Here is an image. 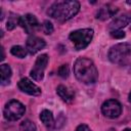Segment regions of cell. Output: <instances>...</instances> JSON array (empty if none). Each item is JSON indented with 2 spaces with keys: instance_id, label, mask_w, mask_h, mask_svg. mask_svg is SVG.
Instances as JSON below:
<instances>
[{
  "instance_id": "obj_4",
  "label": "cell",
  "mask_w": 131,
  "mask_h": 131,
  "mask_svg": "<svg viewBox=\"0 0 131 131\" xmlns=\"http://www.w3.org/2000/svg\"><path fill=\"white\" fill-rule=\"evenodd\" d=\"M131 53V45L128 43H119L111 47L108 58L114 63H123Z\"/></svg>"
},
{
  "instance_id": "obj_21",
  "label": "cell",
  "mask_w": 131,
  "mask_h": 131,
  "mask_svg": "<svg viewBox=\"0 0 131 131\" xmlns=\"http://www.w3.org/2000/svg\"><path fill=\"white\" fill-rule=\"evenodd\" d=\"M111 36L113 38H116V39H122L125 37V33L123 31H120V30H117V31H112L111 32Z\"/></svg>"
},
{
  "instance_id": "obj_25",
  "label": "cell",
  "mask_w": 131,
  "mask_h": 131,
  "mask_svg": "<svg viewBox=\"0 0 131 131\" xmlns=\"http://www.w3.org/2000/svg\"><path fill=\"white\" fill-rule=\"evenodd\" d=\"M124 131H131V129H129V128H127V129H125Z\"/></svg>"
},
{
  "instance_id": "obj_17",
  "label": "cell",
  "mask_w": 131,
  "mask_h": 131,
  "mask_svg": "<svg viewBox=\"0 0 131 131\" xmlns=\"http://www.w3.org/2000/svg\"><path fill=\"white\" fill-rule=\"evenodd\" d=\"M10 52H11L12 55H14L18 58H24V57H26V55L28 53V50H27V48H24L20 45H14V46L11 47Z\"/></svg>"
},
{
  "instance_id": "obj_23",
  "label": "cell",
  "mask_w": 131,
  "mask_h": 131,
  "mask_svg": "<svg viewBox=\"0 0 131 131\" xmlns=\"http://www.w3.org/2000/svg\"><path fill=\"white\" fill-rule=\"evenodd\" d=\"M5 58V54H4V49L3 47H1V60H3Z\"/></svg>"
},
{
  "instance_id": "obj_13",
  "label": "cell",
  "mask_w": 131,
  "mask_h": 131,
  "mask_svg": "<svg viewBox=\"0 0 131 131\" xmlns=\"http://www.w3.org/2000/svg\"><path fill=\"white\" fill-rule=\"evenodd\" d=\"M40 120L42 121V123L45 125L46 128L48 129H53L54 128V118L53 115L50 111L48 110H43L40 114Z\"/></svg>"
},
{
  "instance_id": "obj_10",
  "label": "cell",
  "mask_w": 131,
  "mask_h": 131,
  "mask_svg": "<svg viewBox=\"0 0 131 131\" xmlns=\"http://www.w3.org/2000/svg\"><path fill=\"white\" fill-rule=\"evenodd\" d=\"M45 45H46V43L42 38L37 37V36H31L27 40V47L26 48H27L29 53L35 54L38 51H40L41 49H43L45 47Z\"/></svg>"
},
{
  "instance_id": "obj_1",
  "label": "cell",
  "mask_w": 131,
  "mask_h": 131,
  "mask_svg": "<svg viewBox=\"0 0 131 131\" xmlns=\"http://www.w3.org/2000/svg\"><path fill=\"white\" fill-rule=\"evenodd\" d=\"M80 9V3L75 0L54 2L47 10V14L57 20H68L74 17Z\"/></svg>"
},
{
  "instance_id": "obj_6",
  "label": "cell",
  "mask_w": 131,
  "mask_h": 131,
  "mask_svg": "<svg viewBox=\"0 0 131 131\" xmlns=\"http://www.w3.org/2000/svg\"><path fill=\"white\" fill-rule=\"evenodd\" d=\"M101 112L105 117L111 118V119H115V118H118L121 115L122 106H121V103L118 100L108 99V100H106L102 103Z\"/></svg>"
},
{
  "instance_id": "obj_8",
  "label": "cell",
  "mask_w": 131,
  "mask_h": 131,
  "mask_svg": "<svg viewBox=\"0 0 131 131\" xmlns=\"http://www.w3.org/2000/svg\"><path fill=\"white\" fill-rule=\"evenodd\" d=\"M19 25L21 26V28L25 30L27 34H33L41 29V25L39 24L37 17L30 13L25 14L24 16L20 17Z\"/></svg>"
},
{
  "instance_id": "obj_7",
  "label": "cell",
  "mask_w": 131,
  "mask_h": 131,
  "mask_svg": "<svg viewBox=\"0 0 131 131\" xmlns=\"http://www.w3.org/2000/svg\"><path fill=\"white\" fill-rule=\"evenodd\" d=\"M48 63V56L47 54H41L36 59V62L34 64V68L32 69L30 75L35 81H41L44 77V70L46 69V66Z\"/></svg>"
},
{
  "instance_id": "obj_15",
  "label": "cell",
  "mask_w": 131,
  "mask_h": 131,
  "mask_svg": "<svg viewBox=\"0 0 131 131\" xmlns=\"http://www.w3.org/2000/svg\"><path fill=\"white\" fill-rule=\"evenodd\" d=\"M0 74H1V83L2 85L9 84V79L11 77V69L8 64L4 63L0 67Z\"/></svg>"
},
{
  "instance_id": "obj_9",
  "label": "cell",
  "mask_w": 131,
  "mask_h": 131,
  "mask_svg": "<svg viewBox=\"0 0 131 131\" xmlns=\"http://www.w3.org/2000/svg\"><path fill=\"white\" fill-rule=\"evenodd\" d=\"M17 86L19 88L20 91L29 94V95H33V96H38L41 94V89L34 84L31 80H29L28 78H23L19 80V82L17 83Z\"/></svg>"
},
{
  "instance_id": "obj_20",
  "label": "cell",
  "mask_w": 131,
  "mask_h": 131,
  "mask_svg": "<svg viewBox=\"0 0 131 131\" xmlns=\"http://www.w3.org/2000/svg\"><path fill=\"white\" fill-rule=\"evenodd\" d=\"M69 73H70V71H69V67L67 64H62V66L59 67V69H58V75L61 78H63V79L67 78L69 76Z\"/></svg>"
},
{
  "instance_id": "obj_11",
  "label": "cell",
  "mask_w": 131,
  "mask_h": 131,
  "mask_svg": "<svg viewBox=\"0 0 131 131\" xmlns=\"http://www.w3.org/2000/svg\"><path fill=\"white\" fill-rule=\"evenodd\" d=\"M131 23V11H128V12H125L123 14H121L120 16L116 17L108 26V29L110 31H117V30H120L124 27H126L127 25H129Z\"/></svg>"
},
{
  "instance_id": "obj_24",
  "label": "cell",
  "mask_w": 131,
  "mask_h": 131,
  "mask_svg": "<svg viewBox=\"0 0 131 131\" xmlns=\"http://www.w3.org/2000/svg\"><path fill=\"white\" fill-rule=\"evenodd\" d=\"M129 101L131 102V92H130V94H129Z\"/></svg>"
},
{
  "instance_id": "obj_22",
  "label": "cell",
  "mask_w": 131,
  "mask_h": 131,
  "mask_svg": "<svg viewBox=\"0 0 131 131\" xmlns=\"http://www.w3.org/2000/svg\"><path fill=\"white\" fill-rule=\"evenodd\" d=\"M76 131H91V129H90L87 125H85V124H81V125H79V126L77 127Z\"/></svg>"
},
{
  "instance_id": "obj_18",
  "label": "cell",
  "mask_w": 131,
  "mask_h": 131,
  "mask_svg": "<svg viewBox=\"0 0 131 131\" xmlns=\"http://www.w3.org/2000/svg\"><path fill=\"white\" fill-rule=\"evenodd\" d=\"M20 130L21 131H36V126L32 121L25 120L20 124Z\"/></svg>"
},
{
  "instance_id": "obj_3",
  "label": "cell",
  "mask_w": 131,
  "mask_h": 131,
  "mask_svg": "<svg viewBox=\"0 0 131 131\" xmlns=\"http://www.w3.org/2000/svg\"><path fill=\"white\" fill-rule=\"evenodd\" d=\"M93 33L94 32L92 29H80L72 32L69 38L74 44L75 48L77 50H81L86 48L90 44L93 38Z\"/></svg>"
},
{
  "instance_id": "obj_2",
  "label": "cell",
  "mask_w": 131,
  "mask_h": 131,
  "mask_svg": "<svg viewBox=\"0 0 131 131\" xmlns=\"http://www.w3.org/2000/svg\"><path fill=\"white\" fill-rule=\"evenodd\" d=\"M74 74L76 78L84 84H93L98 79V72L92 60L80 57L74 64Z\"/></svg>"
},
{
  "instance_id": "obj_19",
  "label": "cell",
  "mask_w": 131,
  "mask_h": 131,
  "mask_svg": "<svg viewBox=\"0 0 131 131\" xmlns=\"http://www.w3.org/2000/svg\"><path fill=\"white\" fill-rule=\"evenodd\" d=\"M41 28H42V31L47 35H49V34H51L53 32V25L49 20H45Z\"/></svg>"
},
{
  "instance_id": "obj_16",
  "label": "cell",
  "mask_w": 131,
  "mask_h": 131,
  "mask_svg": "<svg viewBox=\"0 0 131 131\" xmlns=\"http://www.w3.org/2000/svg\"><path fill=\"white\" fill-rule=\"evenodd\" d=\"M19 20H20V16H18L15 13L10 12L9 13V16H8V19H7V23H6L7 30H9V31L10 30H13L17 25H19Z\"/></svg>"
},
{
  "instance_id": "obj_12",
  "label": "cell",
  "mask_w": 131,
  "mask_h": 131,
  "mask_svg": "<svg viewBox=\"0 0 131 131\" xmlns=\"http://www.w3.org/2000/svg\"><path fill=\"white\" fill-rule=\"evenodd\" d=\"M117 11H118V8L111 4L103 5L102 7H100L98 9V11L96 13V18H98L100 20H105V19L114 16Z\"/></svg>"
},
{
  "instance_id": "obj_27",
  "label": "cell",
  "mask_w": 131,
  "mask_h": 131,
  "mask_svg": "<svg viewBox=\"0 0 131 131\" xmlns=\"http://www.w3.org/2000/svg\"><path fill=\"white\" fill-rule=\"evenodd\" d=\"M130 30H131V28H130Z\"/></svg>"
},
{
  "instance_id": "obj_26",
  "label": "cell",
  "mask_w": 131,
  "mask_h": 131,
  "mask_svg": "<svg viewBox=\"0 0 131 131\" xmlns=\"http://www.w3.org/2000/svg\"><path fill=\"white\" fill-rule=\"evenodd\" d=\"M127 3H128V4H131V1H127Z\"/></svg>"
},
{
  "instance_id": "obj_5",
  "label": "cell",
  "mask_w": 131,
  "mask_h": 131,
  "mask_svg": "<svg viewBox=\"0 0 131 131\" xmlns=\"http://www.w3.org/2000/svg\"><path fill=\"white\" fill-rule=\"evenodd\" d=\"M26 107L18 100L12 99L8 101L4 107V117L8 121H16L23 117Z\"/></svg>"
},
{
  "instance_id": "obj_14",
  "label": "cell",
  "mask_w": 131,
  "mask_h": 131,
  "mask_svg": "<svg viewBox=\"0 0 131 131\" xmlns=\"http://www.w3.org/2000/svg\"><path fill=\"white\" fill-rule=\"evenodd\" d=\"M56 93L58 94V96L66 102H71L74 99V93L66 86L63 85H59L56 88Z\"/></svg>"
}]
</instances>
